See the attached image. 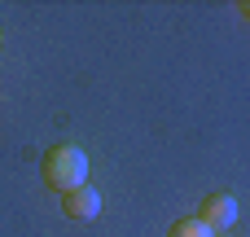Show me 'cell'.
Instances as JSON below:
<instances>
[{
  "mask_svg": "<svg viewBox=\"0 0 250 237\" xmlns=\"http://www.w3.org/2000/svg\"><path fill=\"white\" fill-rule=\"evenodd\" d=\"M198 220L215 233V229H233L237 224V198L233 194H207L198 207Z\"/></svg>",
  "mask_w": 250,
  "mask_h": 237,
  "instance_id": "cell-3",
  "label": "cell"
},
{
  "mask_svg": "<svg viewBox=\"0 0 250 237\" xmlns=\"http://www.w3.org/2000/svg\"><path fill=\"white\" fill-rule=\"evenodd\" d=\"M40 176H44L48 189L70 194V189L88 185V154H83L79 145H53V150H44V158H40Z\"/></svg>",
  "mask_w": 250,
  "mask_h": 237,
  "instance_id": "cell-1",
  "label": "cell"
},
{
  "mask_svg": "<svg viewBox=\"0 0 250 237\" xmlns=\"http://www.w3.org/2000/svg\"><path fill=\"white\" fill-rule=\"evenodd\" d=\"M237 9H242V13H246V18H250V0H242V4H237Z\"/></svg>",
  "mask_w": 250,
  "mask_h": 237,
  "instance_id": "cell-5",
  "label": "cell"
},
{
  "mask_svg": "<svg viewBox=\"0 0 250 237\" xmlns=\"http://www.w3.org/2000/svg\"><path fill=\"white\" fill-rule=\"evenodd\" d=\"M62 215H66V220H75V224L97 220V215H101V194H97L92 185H79V189L62 194Z\"/></svg>",
  "mask_w": 250,
  "mask_h": 237,
  "instance_id": "cell-2",
  "label": "cell"
},
{
  "mask_svg": "<svg viewBox=\"0 0 250 237\" xmlns=\"http://www.w3.org/2000/svg\"><path fill=\"white\" fill-rule=\"evenodd\" d=\"M167 237H215L202 220H176L171 229H167Z\"/></svg>",
  "mask_w": 250,
  "mask_h": 237,
  "instance_id": "cell-4",
  "label": "cell"
}]
</instances>
